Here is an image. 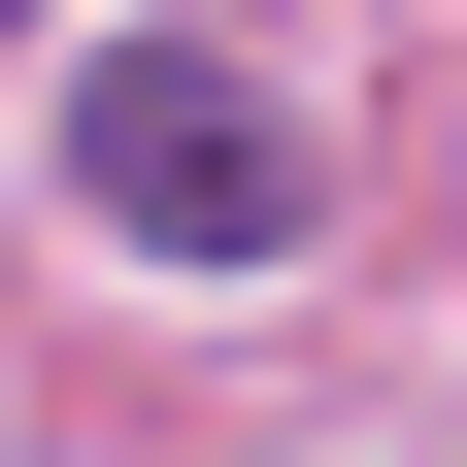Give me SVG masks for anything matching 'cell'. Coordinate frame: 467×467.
I'll return each mask as SVG.
<instances>
[{
  "instance_id": "6da1fadb",
  "label": "cell",
  "mask_w": 467,
  "mask_h": 467,
  "mask_svg": "<svg viewBox=\"0 0 467 467\" xmlns=\"http://www.w3.org/2000/svg\"><path fill=\"white\" fill-rule=\"evenodd\" d=\"M67 201L167 234V267H267V234H301V134H267V67L134 34V67H67Z\"/></svg>"
}]
</instances>
